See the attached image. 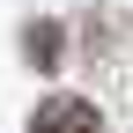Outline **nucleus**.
Segmentation results:
<instances>
[{"instance_id": "1", "label": "nucleus", "mask_w": 133, "mask_h": 133, "mask_svg": "<svg viewBox=\"0 0 133 133\" xmlns=\"http://www.w3.org/2000/svg\"><path fill=\"white\" fill-rule=\"evenodd\" d=\"M30 133H104V118H96V104H81V96H52V104H37Z\"/></svg>"}]
</instances>
